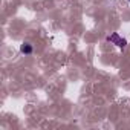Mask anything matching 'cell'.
<instances>
[{"mask_svg":"<svg viewBox=\"0 0 130 130\" xmlns=\"http://www.w3.org/2000/svg\"><path fill=\"white\" fill-rule=\"evenodd\" d=\"M20 51H22V54L29 55V54H32V46H31L29 43H23V44L20 46Z\"/></svg>","mask_w":130,"mask_h":130,"instance_id":"obj_2","label":"cell"},{"mask_svg":"<svg viewBox=\"0 0 130 130\" xmlns=\"http://www.w3.org/2000/svg\"><path fill=\"white\" fill-rule=\"evenodd\" d=\"M107 41H110V43H113L115 46H118L119 49H124L125 46H127V40L125 38H122L119 34H116V32H113L112 35H109L107 37Z\"/></svg>","mask_w":130,"mask_h":130,"instance_id":"obj_1","label":"cell"},{"mask_svg":"<svg viewBox=\"0 0 130 130\" xmlns=\"http://www.w3.org/2000/svg\"><path fill=\"white\" fill-rule=\"evenodd\" d=\"M128 3H130V0H128Z\"/></svg>","mask_w":130,"mask_h":130,"instance_id":"obj_3","label":"cell"}]
</instances>
